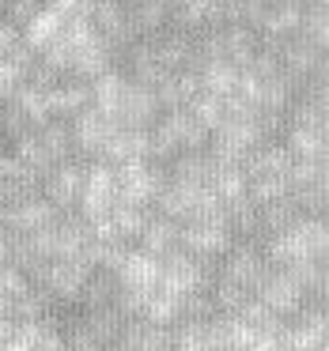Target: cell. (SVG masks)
Listing matches in <instances>:
<instances>
[{"mask_svg": "<svg viewBox=\"0 0 329 351\" xmlns=\"http://www.w3.org/2000/svg\"><path fill=\"white\" fill-rule=\"evenodd\" d=\"M261 253L273 268H288L299 261H326V219L321 215H303L291 227L261 238Z\"/></svg>", "mask_w": 329, "mask_h": 351, "instance_id": "6da1fadb", "label": "cell"}, {"mask_svg": "<svg viewBox=\"0 0 329 351\" xmlns=\"http://www.w3.org/2000/svg\"><path fill=\"white\" fill-rule=\"evenodd\" d=\"M91 272L95 268L84 257H57V261H46L38 272H31V283L38 291H46L54 306H76Z\"/></svg>", "mask_w": 329, "mask_h": 351, "instance_id": "7a4b0ae2", "label": "cell"}, {"mask_svg": "<svg viewBox=\"0 0 329 351\" xmlns=\"http://www.w3.org/2000/svg\"><path fill=\"white\" fill-rule=\"evenodd\" d=\"M163 182H167V167H159V162H122V167H114V200L129 208H152Z\"/></svg>", "mask_w": 329, "mask_h": 351, "instance_id": "3957f363", "label": "cell"}, {"mask_svg": "<svg viewBox=\"0 0 329 351\" xmlns=\"http://www.w3.org/2000/svg\"><path fill=\"white\" fill-rule=\"evenodd\" d=\"M231 245H235V234H231L223 215L178 223V250H185L197 261H216V257H223Z\"/></svg>", "mask_w": 329, "mask_h": 351, "instance_id": "277c9868", "label": "cell"}, {"mask_svg": "<svg viewBox=\"0 0 329 351\" xmlns=\"http://www.w3.org/2000/svg\"><path fill=\"white\" fill-rule=\"evenodd\" d=\"M269 261L265 253H261L258 242H235L227 253H223V265L216 268V280L231 283V287L246 291V295H253V291L261 287V280L269 276Z\"/></svg>", "mask_w": 329, "mask_h": 351, "instance_id": "5b68a950", "label": "cell"}, {"mask_svg": "<svg viewBox=\"0 0 329 351\" xmlns=\"http://www.w3.org/2000/svg\"><path fill=\"white\" fill-rule=\"evenodd\" d=\"M253 298H258V302L265 306L273 317H280V321L295 317L303 306H310L303 283H299L295 276L288 272V268H269V276L261 280V287L253 291Z\"/></svg>", "mask_w": 329, "mask_h": 351, "instance_id": "8992f818", "label": "cell"}, {"mask_svg": "<svg viewBox=\"0 0 329 351\" xmlns=\"http://www.w3.org/2000/svg\"><path fill=\"white\" fill-rule=\"evenodd\" d=\"M114 167H106V162H84V182H80V197H76V215L87 223L102 219V215H110V208H114Z\"/></svg>", "mask_w": 329, "mask_h": 351, "instance_id": "52a82bcc", "label": "cell"}, {"mask_svg": "<svg viewBox=\"0 0 329 351\" xmlns=\"http://www.w3.org/2000/svg\"><path fill=\"white\" fill-rule=\"evenodd\" d=\"M61 215L65 212H57L38 193H27V197L4 200V208H0V230H8V234H34V230L54 227Z\"/></svg>", "mask_w": 329, "mask_h": 351, "instance_id": "ba28073f", "label": "cell"}, {"mask_svg": "<svg viewBox=\"0 0 329 351\" xmlns=\"http://www.w3.org/2000/svg\"><path fill=\"white\" fill-rule=\"evenodd\" d=\"M212 276L216 272L205 261L190 257L185 250H174L159 261V287L170 291V295H197V291H208Z\"/></svg>", "mask_w": 329, "mask_h": 351, "instance_id": "9c48e42d", "label": "cell"}, {"mask_svg": "<svg viewBox=\"0 0 329 351\" xmlns=\"http://www.w3.org/2000/svg\"><path fill=\"white\" fill-rule=\"evenodd\" d=\"M117 125L110 121L106 114H99L95 106H84L76 117H69V136H72V159L80 162H95L102 155V147H106L110 132H114Z\"/></svg>", "mask_w": 329, "mask_h": 351, "instance_id": "30bf717a", "label": "cell"}, {"mask_svg": "<svg viewBox=\"0 0 329 351\" xmlns=\"http://www.w3.org/2000/svg\"><path fill=\"white\" fill-rule=\"evenodd\" d=\"M159 99H155L152 87L144 84H125V95L117 102V114H114V125L117 129H137V132H148L155 121H159Z\"/></svg>", "mask_w": 329, "mask_h": 351, "instance_id": "8fae6325", "label": "cell"}, {"mask_svg": "<svg viewBox=\"0 0 329 351\" xmlns=\"http://www.w3.org/2000/svg\"><path fill=\"white\" fill-rule=\"evenodd\" d=\"M280 348L284 351H318L326 348V313L321 306H303L295 317L280 325Z\"/></svg>", "mask_w": 329, "mask_h": 351, "instance_id": "7c38bea8", "label": "cell"}, {"mask_svg": "<svg viewBox=\"0 0 329 351\" xmlns=\"http://www.w3.org/2000/svg\"><path fill=\"white\" fill-rule=\"evenodd\" d=\"M80 182H84V162H80V159L57 162V167L38 182V197H42V200H49V204H54L57 212H76Z\"/></svg>", "mask_w": 329, "mask_h": 351, "instance_id": "4fadbf2b", "label": "cell"}, {"mask_svg": "<svg viewBox=\"0 0 329 351\" xmlns=\"http://www.w3.org/2000/svg\"><path fill=\"white\" fill-rule=\"evenodd\" d=\"M114 276H117V287L122 291H133V295L148 298L155 287H159V261L148 257L144 250H137V245H129Z\"/></svg>", "mask_w": 329, "mask_h": 351, "instance_id": "5bb4252c", "label": "cell"}, {"mask_svg": "<svg viewBox=\"0 0 329 351\" xmlns=\"http://www.w3.org/2000/svg\"><path fill=\"white\" fill-rule=\"evenodd\" d=\"M84 106H91V84L76 76H61V84L46 91V114L54 121H69L76 117Z\"/></svg>", "mask_w": 329, "mask_h": 351, "instance_id": "9a60e30c", "label": "cell"}, {"mask_svg": "<svg viewBox=\"0 0 329 351\" xmlns=\"http://www.w3.org/2000/svg\"><path fill=\"white\" fill-rule=\"evenodd\" d=\"M170 343H174V351H223L220 321H178V325H170Z\"/></svg>", "mask_w": 329, "mask_h": 351, "instance_id": "2e32d148", "label": "cell"}, {"mask_svg": "<svg viewBox=\"0 0 329 351\" xmlns=\"http://www.w3.org/2000/svg\"><path fill=\"white\" fill-rule=\"evenodd\" d=\"M220 38H223V61L235 64V69H250V61L258 57V49L265 46L261 34L253 31L250 23H223Z\"/></svg>", "mask_w": 329, "mask_h": 351, "instance_id": "e0dca14e", "label": "cell"}, {"mask_svg": "<svg viewBox=\"0 0 329 351\" xmlns=\"http://www.w3.org/2000/svg\"><path fill=\"white\" fill-rule=\"evenodd\" d=\"M137 250H144L148 257H155V261H163L167 253H174L178 250V223L148 208V219H144V227H140Z\"/></svg>", "mask_w": 329, "mask_h": 351, "instance_id": "ac0fdd59", "label": "cell"}, {"mask_svg": "<svg viewBox=\"0 0 329 351\" xmlns=\"http://www.w3.org/2000/svg\"><path fill=\"white\" fill-rule=\"evenodd\" d=\"M155 99H159V110L167 114V110H185L193 99L201 95V84H197V72H170V76H163L159 84L152 87Z\"/></svg>", "mask_w": 329, "mask_h": 351, "instance_id": "d6986e66", "label": "cell"}, {"mask_svg": "<svg viewBox=\"0 0 329 351\" xmlns=\"http://www.w3.org/2000/svg\"><path fill=\"white\" fill-rule=\"evenodd\" d=\"M140 159H148V132H137V129H114L99 155V162H106V167L140 162Z\"/></svg>", "mask_w": 329, "mask_h": 351, "instance_id": "ffe728a7", "label": "cell"}, {"mask_svg": "<svg viewBox=\"0 0 329 351\" xmlns=\"http://www.w3.org/2000/svg\"><path fill=\"white\" fill-rule=\"evenodd\" d=\"M117 343H122L125 351H174V343H170V328L148 325V321H140V317L125 321Z\"/></svg>", "mask_w": 329, "mask_h": 351, "instance_id": "44dd1931", "label": "cell"}, {"mask_svg": "<svg viewBox=\"0 0 329 351\" xmlns=\"http://www.w3.org/2000/svg\"><path fill=\"white\" fill-rule=\"evenodd\" d=\"M61 27H65V16L61 12H49V8H38L23 27H19V38L31 53H42L54 38H61Z\"/></svg>", "mask_w": 329, "mask_h": 351, "instance_id": "7402d4cb", "label": "cell"}, {"mask_svg": "<svg viewBox=\"0 0 329 351\" xmlns=\"http://www.w3.org/2000/svg\"><path fill=\"white\" fill-rule=\"evenodd\" d=\"M280 144H284V152H288L291 159H306V162L326 159V132L321 129H295V125H284Z\"/></svg>", "mask_w": 329, "mask_h": 351, "instance_id": "603a6c76", "label": "cell"}, {"mask_svg": "<svg viewBox=\"0 0 329 351\" xmlns=\"http://www.w3.org/2000/svg\"><path fill=\"white\" fill-rule=\"evenodd\" d=\"M216 162L208 159V152H178L167 162V182H182V185H208Z\"/></svg>", "mask_w": 329, "mask_h": 351, "instance_id": "cb8c5ba5", "label": "cell"}, {"mask_svg": "<svg viewBox=\"0 0 329 351\" xmlns=\"http://www.w3.org/2000/svg\"><path fill=\"white\" fill-rule=\"evenodd\" d=\"M125 72L122 69H110V72H102V76H95L91 80V106L99 110V114H106L110 121H114V114H117V102H122V95H125Z\"/></svg>", "mask_w": 329, "mask_h": 351, "instance_id": "d4e9b609", "label": "cell"}, {"mask_svg": "<svg viewBox=\"0 0 329 351\" xmlns=\"http://www.w3.org/2000/svg\"><path fill=\"white\" fill-rule=\"evenodd\" d=\"M182 298H185V295H170V291L155 287L152 295L144 298L140 321H148V325H159V328L178 325V321H182Z\"/></svg>", "mask_w": 329, "mask_h": 351, "instance_id": "484cf974", "label": "cell"}, {"mask_svg": "<svg viewBox=\"0 0 329 351\" xmlns=\"http://www.w3.org/2000/svg\"><path fill=\"white\" fill-rule=\"evenodd\" d=\"M34 140H38V147L49 155V162H69L72 159V136H69V121H54L49 117L46 125H38L34 129Z\"/></svg>", "mask_w": 329, "mask_h": 351, "instance_id": "4316f807", "label": "cell"}, {"mask_svg": "<svg viewBox=\"0 0 329 351\" xmlns=\"http://www.w3.org/2000/svg\"><path fill=\"white\" fill-rule=\"evenodd\" d=\"M125 12H129V23L137 31V38H148V34L163 31L167 16H170L159 0H125Z\"/></svg>", "mask_w": 329, "mask_h": 351, "instance_id": "83f0119b", "label": "cell"}, {"mask_svg": "<svg viewBox=\"0 0 329 351\" xmlns=\"http://www.w3.org/2000/svg\"><path fill=\"white\" fill-rule=\"evenodd\" d=\"M238 72L242 69H235V64H227V61H212L197 72V84H201V91L212 95V99H227V95H235Z\"/></svg>", "mask_w": 329, "mask_h": 351, "instance_id": "f1b7e54d", "label": "cell"}, {"mask_svg": "<svg viewBox=\"0 0 329 351\" xmlns=\"http://www.w3.org/2000/svg\"><path fill=\"white\" fill-rule=\"evenodd\" d=\"M117 276L114 272H99L95 268L91 272V280L84 283V295H80V310H102V306H114L117 302Z\"/></svg>", "mask_w": 329, "mask_h": 351, "instance_id": "f546056e", "label": "cell"}, {"mask_svg": "<svg viewBox=\"0 0 329 351\" xmlns=\"http://www.w3.org/2000/svg\"><path fill=\"white\" fill-rule=\"evenodd\" d=\"M208 193H212L220 204L242 200L246 197V174H242V167H212V174H208Z\"/></svg>", "mask_w": 329, "mask_h": 351, "instance_id": "4dcf8cb0", "label": "cell"}, {"mask_svg": "<svg viewBox=\"0 0 329 351\" xmlns=\"http://www.w3.org/2000/svg\"><path fill=\"white\" fill-rule=\"evenodd\" d=\"M80 317H84V325L102 340V348L117 343V336H122L125 321H129V317H122V313H117L114 306H102V310H80Z\"/></svg>", "mask_w": 329, "mask_h": 351, "instance_id": "1f68e13d", "label": "cell"}, {"mask_svg": "<svg viewBox=\"0 0 329 351\" xmlns=\"http://www.w3.org/2000/svg\"><path fill=\"white\" fill-rule=\"evenodd\" d=\"M326 34H329L326 4H303V23H299V38H306L310 46L326 49Z\"/></svg>", "mask_w": 329, "mask_h": 351, "instance_id": "d6a6232c", "label": "cell"}, {"mask_svg": "<svg viewBox=\"0 0 329 351\" xmlns=\"http://www.w3.org/2000/svg\"><path fill=\"white\" fill-rule=\"evenodd\" d=\"M31 132H34L31 117H27L16 102H0V136L8 140V144H16V140L31 136Z\"/></svg>", "mask_w": 329, "mask_h": 351, "instance_id": "836d02e7", "label": "cell"}, {"mask_svg": "<svg viewBox=\"0 0 329 351\" xmlns=\"http://www.w3.org/2000/svg\"><path fill=\"white\" fill-rule=\"evenodd\" d=\"M8 102H16V106L23 110L27 117H31V125H34V129L49 121V114H46V91H34V87L19 84V87H16V95H12Z\"/></svg>", "mask_w": 329, "mask_h": 351, "instance_id": "e575fe53", "label": "cell"}, {"mask_svg": "<svg viewBox=\"0 0 329 351\" xmlns=\"http://www.w3.org/2000/svg\"><path fill=\"white\" fill-rule=\"evenodd\" d=\"M185 110H190V117L201 125V129H208V132L223 121V99H212V95H205V91H201Z\"/></svg>", "mask_w": 329, "mask_h": 351, "instance_id": "d590c367", "label": "cell"}, {"mask_svg": "<svg viewBox=\"0 0 329 351\" xmlns=\"http://www.w3.org/2000/svg\"><path fill=\"white\" fill-rule=\"evenodd\" d=\"M38 8H42V0H12L8 8L0 12V19H8L12 27H23L27 19H31L34 12H38Z\"/></svg>", "mask_w": 329, "mask_h": 351, "instance_id": "8d00e7d4", "label": "cell"}, {"mask_svg": "<svg viewBox=\"0 0 329 351\" xmlns=\"http://www.w3.org/2000/svg\"><path fill=\"white\" fill-rule=\"evenodd\" d=\"M19 84H23V72H19L12 61H0V102H8Z\"/></svg>", "mask_w": 329, "mask_h": 351, "instance_id": "74e56055", "label": "cell"}, {"mask_svg": "<svg viewBox=\"0 0 329 351\" xmlns=\"http://www.w3.org/2000/svg\"><path fill=\"white\" fill-rule=\"evenodd\" d=\"M246 351H284L280 348V328H273V332H253V340Z\"/></svg>", "mask_w": 329, "mask_h": 351, "instance_id": "f35d334b", "label": "cell"}, {"mask_svg": "<svg viewBox=\"0 0 329 351\" xmlns=\"http://www.w3.org/2000/svg\"><path fill=\"white\" fill-rule=\"evenodd\" d=\"M38 351H65V343H61V332H57V325H54V321H49V325L42 328Z\"/></svg>", "mask_w": 329, "mask_h": 351, "instance_id": "ab89813d", "label": "cell"}, {"mask_svg": "<svg viewBox=\"0 0 329 351\" xmlns=\"http://www.w3.org/2000/svg\"><path fill=\"white\" fill-rule=\"evenodd\" d=\"M8 250H12V242H8V234L0 230V265H8Z\"/></svg>", "mask_w": 329, "mask_h": 351, "instance_id": "60d3db41", "label": "cell"}, {"mask_svg": "<svg viewBox=\"0 0 329 351\" xmlns=\"http://www.w3.org/2000/svg\"><path fill=\"white\" fill-rule=\"evenodd\" d=\"M159 4H163V8H167V12H174L178 4H185V0H159Z\"/></svg>", "mask_w": 329, "mask_h": 351, "instance_id": "b9f144b4", "label": "cell"}, {"mask_svg": "<svg viewBox=\"0 0 329 351\" xmlns=\"http://www.w3.org/2000/svg\"><path fill=\"white\" fill-rule=\"evenodd\" d=\"M12 152V144H8V140H4V136H0V159H4V155H8Z\"/></svg>", "mask_w": 329, "mask_h": 351, "instance_id": "7bdbcfd3", "label": "cell"}, {"mask_svg": "<svg viewBox=\"0 0 329 351\" xmlns=\"http://www.w3.org/2000/svg\"><path fill=\"white\" fill-rule=\"evenodd\" d=\"M269 4H303V0H269Z\"/></svg>", "mask_w": 329, "mask_h": 351, "instance_id": "ee69618b", "label": "cell"}, {"mask_svg": "<svg viewBox=\"0 0 329 351\" xmlns=\"http://www.w3.org/2000/svg\"><path fill=\"white\" fill-rule=\"evenodd\" d=\"M102 351H125V348H122V343H110V348H102Z\"/></svg>", "mask_w": 329, "mask_h": 351, "instance_id": "f6af8a7d", "label": "cell"}, {"mask_svg": "<svg viewBox=\"0 0 329 351\" xmlns=\"http://www.w3.org/2000/svg\"><path fill=\"white\" fill-rule=\"evenodd\" d=\"M8 4H12V0H0V12H4V8H8Z\"/></svg>", "mask_w": 329, "mask_h": 351, "instance_id": "bcb514c9", "label": "cell"}, {"mask_svg": "<svg viewBox=\"0 0 329 351\" xmlns=\"http://www.w3.org/2000/svg\"><path fill=\"white\" fill-rule=\"evenodd\" d=\"M303 4H326V0H303Z\"/></svg>", "mask_w": 329, "mask_h": 351, "instance_id": "7dc6e473", "label": "cell"}]
</instances>
